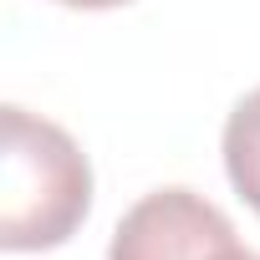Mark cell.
Here are the masks:
<instances>
[{
    "label": "cell",
    "mask_w": 260,
    "mask_h": 260,
    "mask_svg": "<svg viewBox=\"0 0 260 260\" xmlns=\"http://www.w3.org/2000/svg\"><path fill=\"white\" fill-rule=\"evenodd\" d=\"M92 214V164L61 122L0 107V250H56Z\"/></svg>",
    "instance_id": "obj_1"
},
{
    "label": "cell",
    "mask_w": 260,
    "mask_h": 260,
    "mask_svg": "<svg viewBox=\"0 0 260 260\" xmlns=\"http://www.w3.org/2000/svg\"><path fill=\"white\" fill-rule=\"evenodd\" d=\"M240 250L235 224L219 204L194 189H153L112 230L107 260H230Z\"/></svg>",
    "instance_id": "obj_2"
},
{
    "label": "cell",
    "mask_w": 260,
    "mask_h": 260,
    "mask_svg": "<svg viewBox=\"0 0 260 260\" xmlns=\"http://www.w3.org/2000/svg\"><path fill=\"white\" fill-rule=\"evenodd\" d=\"M219 153H224V174H230L235 194L260 214V87L245 92V97L230 107Z\"/></svg>",
    "instance_id": "obj_3"
},
{
    "label": "cell",
    "mask_w": 260,
    "mask_h": 260,
    "mask_svg": "<svg viewBox=\"0 0 260 260\" xmlns=\"http://www.w3.org/2000/svg\"><path fill=\"white\" fill-rule=\"evenodd\" d=\"M56 6H72V11H117V6H133V0H56Z\"/></svg>",
    "instance_id": "obj_4"
},
{
    "label": "cell",
    "mask_w": 260,
    "mask_h": 260,
    "mask_svg": "<svg viewBox=\"0 0 260 260\" xmlns=\"http://www.w3.org/2000/svg\"><path fill=\"white\" fill-rule=\"evenodd\" d=\"M230 260H260V255H255V250H245V245H240V250H235V255H230Z\"/></svg>",
    "instance_id": "obj_5"
}]
</instances>
